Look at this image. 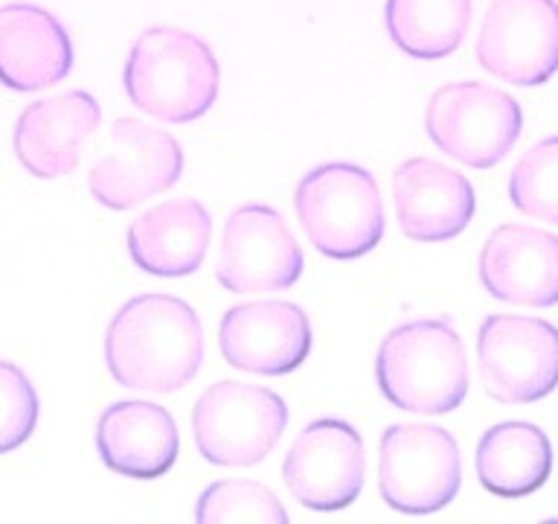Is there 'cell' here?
Instances as JSON below:
<instances>
[{
	"instance_id": "cell-1",
	"label": "cell",
	"mask_w": 558,
	"mask_h": 524,
	"mask_svg": "<svg viewBox=\"0 0 558 524\" xmlns=\"http://www.w3.org/2000/svg\"><path fill=\"white\" fill-rule=\"evenodd\" d=\"M105 361L122 388L148 393L181 391L204 361L201 318L181 297H134L108 323Z\"/></svg>"
},
{
	"instance_id": "cell-2",
	"label": "cell",
	"mask_w": 558,
	"mask_h": 524,
	"mask_svg": "<svg viewBox=\"0 0 558 524\" xmlns=\"http://www.w3.org/2000/svg\"><path fill=\"white\" fill-rule=\"evenodd\" d=\"M378 388L401 410L451 414L469 393V361L448 318H422L387 332L375 358Z\"/></svg>"
},
{
	"instance_id": "cell-3",
	"label": "cell",
	"mask_w": 558,
	"mask_h": 524,
	"mask_svg": "<svg viewBox=\"0 0 558 524\" xmlns=\"http://www.w3.org/2000/svg\"><path fill=\"white\" fill-rule=\"evenodd\" d=\"M122 82L140 111L163 122H192L216 105L221 70L198 35L151 26L131 47Z\"/></svg>"
},
{
	"instance_id": "cell-4",
	"label": "cell",
	"mask_w": 558,
	"mask_h": 524,
	"mask_svg": "<svg viewBox=\"0 0 558 524\" xmlns=\"http://www.w3.org/2000/svg\"><path fill=\"white\" fill-rule=\"evenodd\" d=\"M294 207L308 242L329 260H357L381 242L378 183L355 164H323L296 183Z\"/></svg>"
},
{
	"instance_id": "cell-5",
	"label": "cell",
	"mask_w": 558,
	"mask_h": 524,
	"mask_svg": "<svg viewBox=\"0 0 558 524\" xmlns=\"http://www.w3.org/2000/svg\"><path fill=\"white\" fill-rule=\"evenodd\" d=\"M288 426V405L268 388L216 382L192 410V434L204 461L216 466H253L265 461Z\"/></svg>"
},
{
	"instance_id": "cell-6",
	"label": "cell",
	"mask_w": 558,
	"mask_h": 524,
	"mask_svg": "<svg viewBox=\"0 0 558 524\" xmlns=\"http://www.w3.org/2000/svg\"><path fill=\"white\" fill-rule=\"evenodd\" d=\"M460 484V445L451 431L427 422H399L381 434L378 489L392 510L436 513L457 498Z\"/></svg>"
},
{
	"instance_id": "cell-7",
	"label": "cell",
	"mask_w": 558,
	"mask_h": 524,
	"mask_svg": "<svg viewBox=\"0 0 558 524\" xmlns=\"http://www.w3.org/2000/svg\"><path fill=\"white\" fill-rule=\"evenodd\" d=\"M425 129L436 146L471 169L504 160L521 138L523 111L514 96L483 82L439 87L425 111Z\"/></svg>"
},
{
	"instance_id": "cell-8",
	"label": "cell",
	"mask_w": 558,
	"mask_h": 524,
	"mask_svg": "<svg viewBox=\"0 0 558 524\" xmlns=\"http://www.w3.org/2000/svg\"><path fill=\"white\" fill-rule=\"evenodd\" d=\"M477 358L486 393L504 405H530L558 388V330L541 318L488 314Z\"/></svg>"
},
{
	"instance_id": "cell-9",
	"label": "cell",
	"mask_w": 558,
	"mask_h": 524,
	"mask_svg": "<svg viewBox=\"0 0 558 524\" xmlns=\"http://www.w3.org/2000/svg\"><path fill=\"white\" fill-rule=\"evenodd\" d=\"M181 175V143L169 131L122 117L113 122L108 152L90 166L87 187L102 207L131 210L174 187Z\"/></svg>"
},
{
	"instance_id": "cell-10",
	"label": "cell",
	"mask_w": 558,
	"mask_h": 524,
	"mask_svg": "<svg viewBox=\"0 0 558 524\" xmlns=\"http://www.w3.org/2000/svg\"><path fill=\"white\" fill-rule=\"evenodd\" d=\"M477 61L512 85L549 82L558 70L556 0H495L480 26Z\"/></svg>"
},
{
	"instance_id": "cell-11",
	"label": "cell",
	"mask_w": 558,
	"mask_h": 524,
	"mask_svg": "<svg viewBox=\"0 0 558 524\" xmlns=\"http://www.w3.org/2000/svg\"><path fill=\"white\" fill-rule=\"evenodd\" d=\"M305 260L286 218L268 204H244L225 225L216 277L227 291H282L303 277Z\"/></svg>"
},
{
	"instance_id": "cell-12",
	"label": "cell",
	"mask_w": 558,
	"mask_h": 524,
	"mask_svg": "<svg viewBox=\"0 0 558 524\" xmlns=\"http://www.w3.org/2000/svg\"><path fill=\"white\" fill-rule=\"evenodd\" d=\"M364 440L343 419H317L296 434L282 463L288 492L308 510H343L364 487Z\"/></svg>"
},
{
	"instance_id": "cell-13",
	"label": "cell",
	"mask_w": 558,
	"mask_h": 524,
	"mask_svg": "<svg viewBox=\"0 0 558 524\" xmlns=\"http://www.w3.org/2000/svg\"><path fill=\"white\" fill-rule=\"evenodd\" d=\"M218 344L235 370L282 376L296 370L312 353V323L296 303L256 300L225 312Z\"/></svg>"
},
{
	"instance_id": "cell-14",
	"label": "cell",
	"mask_w": 558,
	"mask_h": 524,
	"mask_svg": "<svg viewBox=\"0 0 558 524\" xmlns=\"http://www.w3.org/2000/svg\"><path fill=\"white\" fill-rule=\"evenodd\" d=\"M392 199L401 234L416 242H448L477 210L469 178L430 157H410L396 169Z\"/></svg>"
},
{
	"instance_id": "cell-15",
	"label": "cell",
	"mask_w": 558,
	"mask_h": 524,
	"mask_svg": "<svg viewBox=\"0 0 558 524\" xmlns=\"http://www.w3.org/2000/svg\"><path fill=\"white\" fill-rule=\"evenodd\" d=\"M480 279L492 297L547 309L558 303V236L530 225H504L480 253Z\"/></svg>"
},
{
	"instance_id": "cell-16",
	"label": "cell",
	"mask_w": 558,
	"mask_h": 524,
	"mask_svg": "<svg viewBox=\"0 0 558 524\" xmlns=\"http://www.w3.org/2000/svg\"><path fill=\"white\" fill-rule=\"evenodd\" d=\"M102 122V108L87 91L38 99L15 122V155L35 178H61L78 166V146Z\"/></svg>"
},
{
	"instance_id": "cell-17",
	"label": "cell",
	"mask_w": 558,
	"mask_h": 524,
	"mask_svg": "<svg viewBox=\"0 0 558 524\" xmlns=\"http://www.w3.org/2000/svg\"><path fill=\"white\" fill-rule=\"evenodd\" d=\"M73 68V44L59 17L33 3L0 7V85L33 94Z\"/></svg>"
},
{
	"instance_id": "cell-18",
	"label": "cell",
	"mask_w": 558,
	"mask_h": 524,
	"mask_svg": "<svg viewBox=\"0 0 558 524\" xmlns=\"http://www.w3.org/2000/svg\"><path fill=\"white\" fill-rule=\"evenodd\" d=\"M96 449L108 469L137 480L160 478L172 469L181 437L172 414L155 402H117L96 422Z\"/></svg>"
},
{
	"instance_id": "cell-19",
	"label": "cell",
	"mask_w": 558,
	"mask_h": 524,
	"mask_svg": "<svg viewBox=\"0 0 558 524\" xmlns=\"http://www.w3.org/2000/svg\"><path fill=\"white\" fill-rule=\"evenodd\" d=\"M213 218L195 199L166 201L129 227V253L155 277H186L207 257Z\"/></svg>"
},
{
	"instance_id": "cell-20",
	"label": "cell",
	"mask_w": 558,
	"mask_h": 524,
	"mask_svg": "<svg viewBox=\"0 0 558 524\" xmlns=\"http://www.w3.org/2000/svg\"><path fill=\"white\" fill-rule=\"evenodd\" d=\"M480 484L500 498L532 496L553 472L549 437L532 422H497L483 434L474 454Z\"/></svg>"
},
{
	"instance_id": "cell-21",
	"label": "cell",
	"mask_w": 558,
	"mask_h": 524,
	"mask_svg": "<svg viewBox=\"0 0 558 524\" xmlns=\"http://www.w3.org/2000/svg\"><path fill=\"white\" fill-rule=\"evenodd\" d=\"M387 29L410 59L451 56L471 24V0H387Z\"/></svg>"
},
{
	"instance_id": "cell-22",
	"label": "cell",
	"mask_w": 558,
	"mask_h": 524,
	"mask_svg": "<svg viewBox=\"0 0 558 524\" xmlns=\"http://www.w3.org/2000/svg\"><path fill=\"white\" fill-rule=\"evenodd\" d=\"M195 519L201 524H286V507L279 504L277 496L262 484L253 480H218L201 492Z\"/></svg>"
},
{
	"instance_id": "cell-23",
	"label": "cell",
	"mask_w": 558,
	"mask_h": 524,
	"mask_svg": "<svg viewBox=\"0 0 558 524\" xmlns=\"http://www.w3.org/2000/svg\"><path fill=\"white\" fill-rule=\"evenodd\" d=\"M509 199L523 216L558 225V138L541 140L514 164Z\"/></svg>"
},
{
	"instance_id": "cell-24",
	"label": "cell",
	"mask_w": 558,
	"mask_h": 524,
	"mask_svg": "<svg viewBox=\"0 0 558 524\" xmlns=\"http://www.w3.org/2000/svg\"><path fill=\"white\" fill-rule=\"evenodd\" d=\"M38 422V393L29 376L12 361H0V454L24 445Z\"/></svg>"
}]
</instances>
